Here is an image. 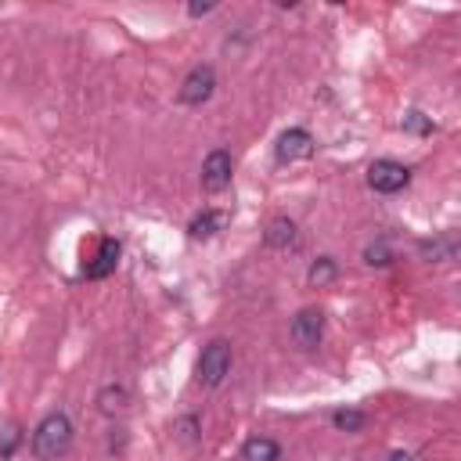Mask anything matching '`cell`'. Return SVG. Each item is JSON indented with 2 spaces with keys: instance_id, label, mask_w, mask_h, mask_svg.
I'll return each mask as SVG.
<instances>
[{
  "instance_id": "obj_1",
  "label": "cell",
  "mask_w": 461,
  "mask_h": 461,
  "mask_svg": "<svg viewBox=\"0 0 461 461\" xmlns=\"http://www.w3.org/2000/svg\"><path fill=\"white\" fill-rule=\"evenodd\" d=\"M73 447V418L65 411H51L33 429V454L40 461H58Z\"/></svg>"
},
{
  "instance_id": "obj_2",
  "label": "cell",
  "mask_w": 461,
  "mask_h": 461,
  "mask_svg": "<svg viewBox=\"0 0 461 461\" xmlns=\"http://www.w3.org/2000/svg\"><path fill=\"white\" fill-rule=\"evenodd\" d=\"M227 371H230V343H223V339H213L202 353H198V364H195V378H198V386H205V389H216L223 378H227Z\"/></svg>"
},
{
  "instance_id": "obj_3",
  "label": "cell",
  "mask_w": 461,
  "mask_h": 461,
  "mask_svg": "<svg viewBox=\"0 0 461 461\" xmlns=\"http://www.w3.org/2000/svg\"><path fill=\"white\" fill-rule=\"evenodd\" d=\"M411 184V170L396 159H375L368 166V187L378 191V195H396Z\"/></svg>"
},
{
  "instance_id": "obj_4",
  "label": "cell",
  "mask_w": 461,
  "mask_h": 461,
  "mask_svg": "<svg viewBox=\"0 0 461 461\" xmlns=\"http://www.w3.org/2000/svg\"><path fill=\"white\" fill-rule=\"evenodd\" d=\"M213 91H216V73H213V65H195L187 76H184V83H180V105H205L209 98H213Z\"/></svg>"
},
{
  "instance_id": "obj_5",
  "label": "cell",
  "mask_w": 461,
  "mask_h": 461,
  "mask_svg": "<svg viewBox=\"0 0 461 461\" xmlns=\"http://www.w3.org/2000/svg\"><path fill=\"white\" fill-rule=\"evenodd\" d=\"M314 137H310V130H303V126H292V130H285L282 137H278V144H274V155H278V162L282 166H292V162H303V159H310L314 155Z\"/></svg>"
},
{
  "instance_id": "obj_6",
  "label": "cell",
  "mask_w": 461,
  "mask_h": 461,
  "mask_svg": "<svg viewBox=\"0 0 461 461\" xmlns=\"http://www.w3.org/2000/svg\"><path fill=\"white\" fill-rule=\"evenodd\" d=\"M230 173H235V159H230V152L216 148V152H209L205 162H202V187L216 195V191L230 187Z\"/></svg>"
},
{
  "instance_id": "obj_7",
  "label": "cell",
  "mask_w": 461,
  "mask_h": 461,
  "mask_svg": "<svg viewBox=\"0 0 461 461\" xmlns=\"http://www.w3.org/2000/svg\"><path fill=\"white\" fill-rule=\"evenodd\" d=\"M325 335V314L317 307H303L296 317H292V343L300 350H314Z\"/></svg>"
},
{
  "instance_id": "obj_8",
  "label": "cell",
  "mask_w": 461,
  "mask_h": 461,
  "mask_svg": "<svg viewBox=\"0 0 461 461\" xmlns=\"http://www.w3.org/2000/svg\"><path fill=\"white\" fill-rule=\"evenodd\" d=\"M119 253H123L119 239H101V242H98V249H94V257L83 264V274H87L91 282L109 278V274L116 271V264H119Z\"/></svg>"
},
{
  "instance_id": "obj_9",
  "label": "cell",
  "mask_w": 461,
  "mask_h": 461,
  "mask_svg": "<svg viewBox=\"0 0 461 461\" xmlns=\"http://www.w3.org/2000/svg\"><path fill=\"white\" fill-rule=\"evenodd\" d=\"M230 223V213H223V209H202L191 223H187V235L198 242H205V239H213V235H220V230Z\"/></svg>"
},
{
  "instance_id": "obj_10",
  "label": "cell",
  "mask_w": 461,
  "mask_h": 461,
  "mask_svg": "<svg viewBox=\"0 0 461 461\" xmlns=\"http://www.w3.org/2000/svg\"><path fill=\"white\" fill-rule=\"evenodd\" d=\"M278 457H282V447L271 436H249L242 443V461H278Z\"/></svg>"
},
{
  "instance_id": "obj_11",
  "label": "cell",
  "mask_w": 461,
  "mask_h": 461,
  "mask_svg": "<svg viewBox=\"0 0 461 461\" xmlns=\"http://www.w3.org/2000/svg\"><path fill=\"white\" fill-rule=\"evenodd\" d=\"M267 246L271 249H289L292 242H296V223L289 220V216H274L271 223H267Z\"/></svg>"
},
{
  "instance_id": "obj_12",
  "label": "cell",
  "mask_w": 461,
  "mask_h": 461,
  "mask_svg": "<svg viewBox=\"0 0 461 461\" xmlns=\"http://www.w3.org/2000/svg\"><path fill=\"white\" fill-rule=\"evenodd\" d=\"M418 253H422L425 260H432V264H443V260H454V257H457V242H454V235L432 239V242H418Z\"/></svg>"
},
{
  "instance_id": "obj_13",
  "label": "cell",
  "mask_w": 461,
  "mask_h": 461,
  "mask_svg": "<svg viewBox=\"0 0 461 461\" xmlns=\"http://www.w3.org/2000/svg\"><path fill=\"white\" fill-rule=\"evenodd\" d=\"M400 130H404V134H418V137H425V134H432V130H436V123H432L425 112L411 109V112H404V119H400Z\"/></svg>"
},
{
  "instance_id": "obj_14",
  "label": "cell",
  "mask_w": 461,
  "mask_h": 461,
  "mask_svg": "<svg viewBox=\"0 0 461 461\" xmlns=\"http://www.w3.org/2000/svg\"><path fill=\"white\" fill-rule=\"evenodd\" d=\"M335 274H339L335 260H332V257H321V260H317V264L310 267V274H307V278H310V285H314V289H321V285L335 282Z\"/></svg>"
},
{
  "instance_id": "obj_15",
  "label": "cell",
  "mask_w": 461,
  "mask_h": 461,
  "mask_svg": "<svg viewBox=\"0 0 461 461\" xmlns=\"http://www.w3.org/2000/svg\"><path fill=\"white\" fill-rule=\"evenodd\" d=\"M332 422H335V429H343V432H361L364 422H368V414H364V411H353V407H343V411L332 414Z\"/></svg>"
},
{
  "instance_id": "obj_16",
  "label": "cell",
  "mask_w": 461,
  "mask_h": 461,
  "mask_svg": "<svg viewBox=\"0 0 461 461\" xmlns=\"http://www.w3.org/2000/svg\"><path fill=\"white\" fill-rule=\"evenodd\" d=\"M389 260H393V249H389L386 239H378V242H371V246L364 249V264H368V267H386Z\"/></svg>"
},
{
  "instance_id": "obj_17",
  "label": "cell",
  "mask_w": 461,
  "mask_h": 461,
  "mask_svg": "<svg viewBox=\"0 0 461 461\" xmlns=\"http://www.w3.org/2000/svg\"><path fill=\"white\" fill-rule=\"evenodd\" d=\"M126 400H130V396H126L123 386H109V389L101 393V411H105V414H116V411L126 407Z\"/></svg>"
},
{
  "instance_id": "obj_18",
  "label": "cell",
  "mask_w": 461,
  "mask_h": 461,
  "mask_svg": "<svg viewBox=\"0 0 461 461\" xmlns=\"http://www.w3.org/2000/svg\"><path fill=\"white\" fill-rule=\"evenodd\" d=\"M19 439H22L19 425H8V429H4V436H0V457H12V454H15V447H19Z\"/></svg>"
},
{
  "instance_id": "obj_19",
  "label": "cell",
  "mask_w": 461,
  "mask_h": 461,
  "mask_svg": "<svg viewBox=\"0 0 461 461\" xmlns=\"http://www.w3.org/2000/svg\"><path fill=\"white\" fill-rule=\"evenodd\" d=\"M213 8H216V4H191V8H187V15H191V19H198V15H209Z\"/></svg>"
},
{
  "instance_id": "obj_20",
  "label": "cell",
  "mask_w": 461,
  "mask_h": 461,
  "mask_svg": "<svg viewBox=\"0 0 461 461\" xmlns=\"http://www.w3.org/2000/svg\"><path fill=\"white\" fill-rule=\"evenodd\" d=\"M389 461H414V454H407V450H393V457Z\"/></svg>"
}]
</instances>
